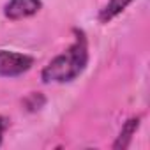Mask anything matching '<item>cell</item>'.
Masks as SVG:
<instances>
[{
  "label": "cell",
  "mask_w": 150,
  "mask_h": 150,
  "mask_svg": "<svg viewBox=\"0 0 150 150\" xmlns=\"http://www.w3.org/2000/svg\"><path fill=\"white\" fill-rule=\"evenodd\" d=\"M74 42L58 57H55L41 72L44 83H67L76 80L88 62V46L87 37L81 30H74Z\"/></svg>",
  "instance_id": "6da1fadb"
},
{
  "label": "cell",
  "mask_w": 150,
  "mask_h": 150,
  "mask_svg": "<svg viewBox=\"0 0 150 150\" xmlns=\"http://www.w3.org/2000/svg\"><path fill=\"white\" fill-rule=\"evenodd\" d=\"M34 65V58L25 53L0 50V76H20Z\"/></svg>",
  "instance_id": "7a4b0ae2"
},
{
  "label": "cell",
  "mask_w": 150,
  "mask_h": 150,
  "mask_svg": "<svg viewBox=\"0 0 150 150\" xmlns=\"http://www.w3.org/2000/svg\"><path fill=\"white\" fill-rule=\"evenodd\" d=\"M41 7V0H9L4 13L9 20H23L34 16Z\"/></svg>",
  "instance_id": "3957f363"
},
{
  "label": "cell",
  "mask_w": 150,
  "mask_h": 150,
  "mask_svg": "<svg viewBox=\"0 0 150 150\" xmlns=\"http://www.w3.org/2000/svg\"><path fill=\"white\" fill-rule=\"evenodd\" d=\"M138 127H139V117L129 118V120L122 125V131H120L117 141L113 143V148H115V150H124V148H127V146L131 145V139H132L134 132L138 131Z\"/></svg>",
  "instance_id": "277c9868"
},
{
  "label": "cell",
  "mask_w": 150,
  "mask_h": 150,
  "mask_svg": "<svg viewBox=\"0 0 150 150\" xmlns=\"http://www.w3.org/2000/svg\"><path fill=\"white\" fill-rule=\"evenodd\" d=\"M131 2H132V0H110V2L104 6V9L99 13V21L101 23H108L110 20L118 16Z\"/></svg>",
  "instance_id": "5b68a950"
},
{
  "label": "cell",
  "mask_w": 150,
  "mask_h": 150,
  "mask_svg": "<svg viewBox=\"0 0 150 150\" xmlns=\"http://www.w3.org/2000/svg\"><path fill=\"white\" fill-rule=\"evenodd\" d=\"M44 103H46V99H44V96H42L41 92H32V94L23 101V104L27 106V110H28V111H35V110L42 108V106H44Z\"/></svg>",
  "instance_id": "8992f818"
},
{
  "label": "cell",
  "mask_w": 150,
  "mask_h": 150,
  "mask_svg": "<svg viewBox=\"0 0 150 150\" xmlns=\"http://www.w3.org/2000/svg\"><path fill=\"white\" fill-rule=\"evenodd\" d=\"M6 127H7V120L4 117H0V145H2V136H4Z\"/></svg>",
  "instance_id": "52a82bcc"
}]
</instances>
